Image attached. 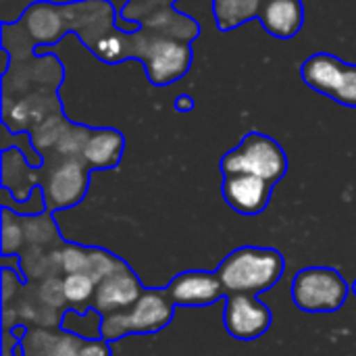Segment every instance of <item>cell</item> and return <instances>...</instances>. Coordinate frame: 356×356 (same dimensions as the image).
Returning <instances> with one entry per match:
<instances>
[{
  "instance_id": "cell-20",
  "label": "cell",
  "mask_w": 356,
  "mask_h": 356,
  "mask_svg": "<svg viewBox=\"0 0 356 356\" xmlns=\"http://www.w3.org/2000/svg\"><path fill=\"white\" fill-rule=\"evenodd\" d=\"M90 131L88 127H77V125H69L67 131L63 134V138L58 140V144L54 146L56 152L63 156V159H81V152H83V146L90 138Z\"/></svg>"
},
{
  "instance_id": "cell-24",
  "label": "cell",
  "mask_w": 356,
  "mask_h": 356,
  "mask_svg": "<svg viewBox=\"0 0 356 356\" xmlns=\"http://www.w3.org/2000/svg\"><path fill=\"white\" fill-rule=\"evenodd\" d=\"M175 106H177V111H190L192 108V98L190 96H179Z\"/></svg>"
},
{
  "instance_id": "cell-7",
  "label": "cell",
  "mask_w": 356,
  "mask_h": 356,
  "mask_svg": "<svg viewBox=\"0 0 356 356\" xmlns=\"http://www.w3.org/2000/svg\"><path fill=\"white\" fill-rule=\"evenodd\" d=\"M144 292L146 290L142 288L136 273L127 267V263H121L111 275H106L100 284H96L92 309L102 317L121 313L134 307Z\"/></svg>"
},
{
  "instance_id": "cell-4",
  "label": "cell",
  "mask_w": 356,
  "mask_h": 356,
  "mask_svg": "<svg viewBox=\"0 0 356 356\" xmlns=\"http://www.w3.org/2000/svg\"><path fill=\"white\" fill-rule=\"evenodd\" d=\"M348 296L344 277L330 267H307L294 275L292 300L305 313H336Z\"/></svg>"
},
{
  "instance_id": "cell-1",
  "label": "cell",
  "mask_w": 356,
  "mask_h": 356,
  "mask_svg": "<svg viewBox=\"0 0 356 356\" xmlns=\"http://www.w3.org/2000/svg\"><path fill=\"white\" fill-rule=\"evenodd\" d=\"M286 261L275 248L242 246L225 257L217 275L227 294H261L271 290L284 275Z\"/></svg>"
},
{
  "instance_id": "cell-5",
  "label": "cell",
  "mask_w": 356,
  "mask_h": 356,
  "mask_svg": "<svg viewBox=\"0 0 356 356\" xmlns=\"http://www.w3.org/2000/svg\"><path fill=\"white\" fill-rule=\"evenodd\" d=\"M90 173L88 165L81 159H63L58 161L44 179V200L46 211L71 209L88 192Z\"/></svg>"
},
{
  "instance_id": "cell-22",
  "label": "cell",
  "mask_w": 356,
  "mask_h": 356,
  "mask_svg": "<svg viewBox=\"0 0 356 356\" xmlns=\"http://www.w3.org/2000/svg\"><path fill=\"white\" fill-rule=\"evenodd\" d=\"M332 98L342 102V104L356 106V65H346L342 83H340V88L336 90V94Z\"/></svg>"
},
{
  "instance_id": "cell-2",
  "label": "cell",
  "mask_w": 356,
  "mask_h": 356,
  "mask_svg": "<svg viewBox=\"0 0 356 356\" xmlns=\"http://www.w3.org/2000/svg\"><path fill=\"white\" fill-rule=\"evenodd\" d=\"M173 315L175 305L167 290H146L127 311L102 317L100 338L113 342L127 334H156L173 321Z\"/></svg>"
},
{
  "instance_id": "cell-21",
  "label": "cell",
  "mask_w": 356,
  "mask_h": 356,
  "mask_svg": "<svg viewBox=\"0 0 356 356\" xmlns=\"http://www.w3.org/2000/svg\"><path fill=\"white\" fill-rule=\"evenodd\" d=\"M4 223H2V254L10 257L13 252H17L21 248V244H25V232H23V223L21 217H15V221H10V211L4 207L2 211Z\"/></svg>"
},
{
  "instance_id": "cell-8",
  "label": "cell",
  "mask_w": 356,
  "mask_h": 356,
  "mask_svg": "<svg viewBox=\"0 0 356 356\" xmlns=\"http://www.w3.org/2000/svg\"><path fill=\"white\" fill-rule=\"evenodd\" d=\"M175 307H209L221 298H227V292L217 275V271H186L171 280L165 288Z\"/></svg>"
},
{
  "instance_id": "cell-23",
  "label": "cell",
  "mask_w": 356,
  "mask_h": 356,
  "mask_svg": "<svg viewBox=\"0 0 356 356\" xmlns=\"http://www.w3.org/2000/svg\"><path fill=\"white\" fill-rule=\"evenodd\" d=\"M79 356H111V348H108V342L98 338V340H86L83 348Z\"/></svg>"
},
{
  "instance_id": "cell-19",
  "label": "cell",
  "mask_w": 356,
  "mask_h": 356,
  "mask_svg": "<svg viewBox=\"0 0 356 356\" xmlns=\"http://www.w3.org/2000/svg\"><path fill=\"white\" fill-rule=\"evenodd\" d=\"M67 127H69V123L60 115H50L42 123H38V127L31 131V142L38 146V150L52 148L58 144V140L63 138Z\"/></svg>"
},
{
  "instance_id": "cell-16",
  "label": "cell",
  "mask_w": 356,
  "mask_h": 356,
  "mask_svg": "<svg viewBox=\"0 0 356 356\" xmlns=\"http://www.w3.org/2000/svg\"><path fill=\"white\" fill-rule=\"evenodd\" d=\"M261 8L263 0H213V13L223 31L261 15Z\"/></svg>"
},
{
  "instance_id": "cell-6",
  "label": "cell",
  "mask_w": 356,
  "mask_h": 356,
  "mask_svg": "<svg viewBox=\"0 0 356 356\" xmlns=\"http://www.w3.org/2000/svg\"><path fill=\"white\" fill-rule=\"evenodd\" d=\"M223 323L232 338L252 342L271 327V311L252 294H227Z\"/></svg>"
},
{
  "instance_id": "cell-3",
  "label": "cell",
  "mask_w": 356,
  "mask_h": 356,
  "mask_svg": "<svg viewBox=\"0 0 356 356\" xmlns=\"http://www.w3.org/2000/svg\"><path fill=\"white\" fill-rule=\"evenodd\" d=\"M223 175H236V173H252L269 184L280 181L288 171V159L282 146L263 134H248L238 148L229 150L221 161Z\"/></svg>"
},
{
  "instance_id": "cell-15",
  "label": "cell",
  "mask_w": 356,
  "mask_h": 356,
  "mask_svg": "<svg viewBox=\"0 0 356 356\" xmlns=\"http://www.w3.org/2000/svg\"><path fill=\"white\" fill-rule=\"evenodd\" d=\"M344 71H346V63H342L340 58L332 56V54H313L305 65H302V77L305 81L325 94V96H334L336 90L340 88L342 83V77H344Z\"/></svg>"
},
{
  "instance_id": "cell-18",
  "label": "cell",
  "mask_w": 356,
  "mask_h": 356,
  "mask_svg": "<svg viewBox=\"0 0 356 356\" xmlns=\"http://www.w3.org/2000/svg\"><path fill=\"white\" fill-rule=\"evenodd\" d=\"M94 292L96 282L86 273H67L63 277V294L73 311L86 313V309H92Z\"/></svg>"
},
{
  "instance_id": "cell-10",
  "label": "cell",
  "mask_w": 356,
  "mask_h": 356,
  "mask_svg": "<svg viewBox=\"0 0 356 356\" xmlns=\"http://www.w3.org/2000/svg\"><path fill=\"white\" fill-rule=\"evenodd\" d=\"M271 186L273 184L252 173L225 175L223 198L240 215H259L271 200Z\"/></svg>"
},
{
  "instance_id": "cell-11",
  "label": "cell",
  "mask_w": 356,
  "mask_h": 356,
  "mask_svg": "<svg viewBox=\"0 0 356 356\" xmlns=\"http://www.w3.org/2000/svg\"><path fill=\"white\" fill-rule=\"evenodd\" d=\"M123 261L102 248H81L75 244L63 246L58 252V267L65 273H86L96 284L111 275Z\"/></svg>"
},
{
  "instance_id": "cell-12",
  "label": "cell",
  "mask_w": 356,
  "mask_h": 356,
  "mask_svg": "<svg viewBox=\"0 0 356 356\" xmlns=\"http://www.w3.org/2000/svg\"><path fill=\"white\" fill-rule=\"evenodd\" d=\"M86 344V338L71 332H52V330H29L21 340L23 356H79Z\"/></svg>"
},
{
  "instance_id": "cell-17",
  "label": "cell",
  "mask_w": 356,
  "mask_h": 356,
  "mask_svg": "<svg viewBox=\"0 0 356 356\" xmlns=\"http://www.w3.org/2000/svg\"><path fill=\"white\" fill-rule=\"evenodd\" d=\"M27 29L31 35H35L42 42H52L63 33V19L60 13L54 6L48 4H35L25 15Z\"/></svg>"
},
{
  "instance_id": "cell-13",
  "label": "cell",
  "mask_w": 356,
  "mask_h": 356,
  "mask_svg": "<svg viewBox=\"0 0 356 356\" xmlns=\"http://www.w3.org/2000/svg\"><path fill=\"white\" fill-rule=\"evenodd\" d=\"M125 140L117 129H92L83 146L81 161L92 169H111L119 165Z\"/></svg>"
},
{
  "instance_id": "cell-9",
  "label": "cell",
  "mask_w": 356,
  "mask_h": 356,
  "mask_svg": "<svg viewBox=\"0 0 356 356\" xmlns=\"http://www.w3.org/2000/svg\"><path fill=\"white\" fill-rule=\"evenodd\" d=\"M144 60H146L148 77L154 83L163 86V83L175 81L188 71L192 54H190V48L181 42H175L169 38H156L146 48Z\"/></svg>"
},
{
  "instance_id": "cell-14",
  "label": "cell",
  "mask_w": 356,
  "mask_h": 356,
  "mask_svg": "<svg viewBox=\"0 0 356 356\" xmlns=\"http://www.w3.org/2000/svg\"><path fill=\"white\" fill-rule=\"evenodd\" d=\"M259 17L271 35L292 38L302 27L305 8L300 0H267Z\"/></svg>"
},
{
  "instance_id": "cell-25",
  "label": "cell",
  "mask_w": 356,
  "mask_h": 356,
  "mask_svg": "<svg viewBox=\"0 0 356 356\" xmlns=\"http://www.w3.org/2000/svg\"><path fill=\"white\" fill-rule=\"evenodd\" d=\"M353 294H355V298H356V282L353 284Z\"/></svg>"
}]
</instances>
